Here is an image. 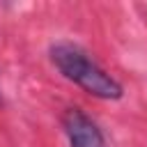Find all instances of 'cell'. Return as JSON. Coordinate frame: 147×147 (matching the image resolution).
Masks as SVG:
<instances>
[{"label": "cell", "mask_w": 147, "mask_h": 147, "mask_svg": "<svg viewBox=\"0 0 147 147\" xmlns=\"http://www.w3.org/2000/svg\"><path fill=\"white\" fill-rule=\"evenodd\" d=\"M53 67L74 85H78L90 96L103 99V101H117L124 96L122 83L108 74L85 48L71 41H55L48 48Z\"/></svg>", "instance_id": "obj_1"}, {"label": "cell", "mask_w": 147, "mask_h": 147, "mask_svg": "<svg viewBox=\"0 0 147 147\" xmlns=\"http://www.w3.org/2000/svg\"><path fill=\"white\" fill-rule=\"evenodd\" d=\"M62 129L69 140V147H108L106 136L99 129V124L76 106L64 110Z\"/></svg>", "instance_id": "obj_2"}]
</instances>
